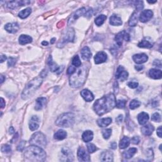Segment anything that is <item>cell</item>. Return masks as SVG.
<instances>
[{
  "instance_id": "43",
  "label": "cell",
  "mask_w": 162,
  "mask_h": 162,
  "mask_svg": "<svg viewBox=\"0 0 162 162\" xmlns=\"http://www.w3.org/2000/svg\"><path fill=\"white\" fill-rule=\"evenodd\" d=\"M11 151V146H9L8 144H5L3 145L1 147V151L3 153H10Z\"/></svg>"
},
{
  "instance_id": "31",
  "label": "cell",
  "mask_w": 162,
  "mask_h": 162,
  "mask_svg": "<svg viewBox=\"0 0 162 162\" xmlns=\"http://www.w3.org/2000/svg\"><path fill=\"white\" fill-rule=\"evenodd\" d=\"M67 134L66 131H65L63 130H59L57 132H56L54 135V138L58 140H63L66 138Z\"/></svg>"
},
{
  "instance_id": "9",
  "label": "cell",
  "mask_w": 162,
  "mask_h": 162,
  "mask_svg": "<svg viewBox=\"0 0 162 162\" xmlns=\"http://www.w3.org/2000/svg\"><path fill=\"white\" fill-rule=\"evenodd\" d=\"M77 157L80 161H90V157L88 153L83 147H80L77 151Z\"/></svg>"
},
{
  "instance_id": "30",
  "label": "cell",
  "mask_w": 162,
  "mask_h": 162,
  "mask_svg": "<svg viewBox=\"0 0 162 162\" xmlns=\"http://www.w3.org/2000/svg\"><path fill=\"white\" fill-rule=\"evenodd\" d=\"M93 139V132L91 130H86L82 134V139L86 142H88Z\"/></svg>"
},
{
  "instance_id": "25",
  "label": "cell",
  "mask_w": 162,
  "mask_h": 162,
  "mask_svg": "<svg viewBox=\"0 0 162 162\" xmlns=\"http://www.w3.org/2000/svg\"><path fill=\"white\" fill-rule=\"evenodd\" d=\"M149 76H150L152 79H160L162 77V73L160 70L151 69L149 72Z\"/></svg>"
},
{
  "instance_id": "62",
  "label": "cell",
  "mask_w": 162,
  "mask_h": 162,
  "mask_svg": "<svg viewBox=\"0 0 162 162\" xmlns=\"http://www.w3.org/2000/svg\"><path fill=\"white\" fill-rule=\"evenodd\" d=\"M148 3H155L157 2V1H148Z\"/></svg>"
},
{
  "instance_id": "13",
  "label": "cell",
  "mask_w": 162,
  "mask_h": 162,
  "mask_svg": "<svg viewBox=\"0 0 162 162\" xmlns=\"http://www.w3.org/2000/svg\"><path fill=\"white\" fill-rule=\"evenodd\" d=\"M29 1H12L8 3L7 7L10 9H14L19 7H22V6L26 5L30 3Z\"/></svg>"
},
{
  "instance_id": "12",
  "label": "cell",
  "mask_w": 162,
  "mask_h": 162,
  "mask_svg": "<svg viewBox=\"0 0 162 162\" xmlns=\"http://www.w3.org/2000/svg\"><path fill=\"white\" fill-rule=\"evenodd\" d=\"M153 13L150 10H143L141 14H140L139 20L141 22H146L149 21L151 18L153 17Z\"/></svg>"
},
{
  "instance_id": "51",
  "label": "cell",
  "mask_w": 162,
  "mask_h": 162,
  "mask_svg": "<svg viewBox=\"0 0 162 162\" xmlns=\"http://www.w3.org/2000/svg\"><path fill=\"white\" fill-rule=\"evenodd\" d=\"M153 65L156 67H161V63L160 60H155L153 63Z\"/></svg>"
},
{
  "instance_id": "24",
  "label": "cell",
  "mask_w": 162,
  "mask_h": 162,
  "mask_svg": "<svg viewBox=\"0 0 162 162\" xmlns=\"http://www.w3.org/2000/svg\"><path fill=\"white\" fill-rule=\"evenodd\" d=\"M154 127L151 124H147L141 128V132L145 136H150L154 130Z\"/></svg>"
},
{
  "instance_id": "29",
  "label": "cell",
  "mask_w": 162,
  "mask_h": 162,
  "mask_svg": "<svg viewBox=\"0 0 162 162\" xmlns=\"http://www.w3.org/2000/svg\"><path fill=\"white\" fill-rule=\"evenodd\" d=\"M18 41H19V43L20 45H26V44H28V43H30L32 42V37L29 36L22 34V35H21L19 37Z\"/></svg>"
},
{
  "instance_id": "56",
  "label": "cell",
  "mask_w": 162,
  "mask_h": 162,
  "mask_svg": "<svg viewBox=\"0 0 162 162\" xmlns=\"http://www.w3.org/2000/svg\"><path fill=\"white\" fill-rule=\"evenodd\" d=\"M7 60V57L5 55H1V63H3L4 61Z\"/></svg>"
},
{
  "instance_id": "42",
  "label": "cell",
  "mask_w": 162,
  "mask_h": 162,
  "mask_svg": "<svg viewBox=\"0 0 162 162\" xmlns=\"http://www.w3.org/2000/svg\"><path fill=\"white\" fill-rule=\"evenodd\" d=\"M126 100H118L116 102V106L118 108H124L126 107Z\"/></svg>"
},
{
  "instance_id": "2",
  "label": "cell",
  "mask_w": 162,
  "mask_h": 162,
  "mask_svg": "<svg viewBox=\"0 0 162 162\" xmlns=\"http://www.w3.org/2000/svg\"><path fill=\"white\" fill-rule=\"evenodd\" d=\"M87 77V68L86 65L78 67L75 72L70 77V85L74 88L82 86Z\"/></svg>"
},
{
  "instance_id": "5",
  "label": "cell",
  "mask_w": 162,
  "mask_h": 162,
  "mask_svg": "<svg viewBox=\"0 0 162 162\" xmlns=\"http://www.w3.org/2000/svg\"><path fill=\"white\" fill-rule=\"evenodd\" d=\"M74 115L72 113H66L61 115L56 120V125L61 127H69L74 124Z\"/></svg>"
},
{
  "instance_id": "8",
  "label": "cell",
  "mask_w": 162,
  "mask_h": 162,
  "mask_svg": "<svg viewBox=\"0 0 162 162\" xmlns=\"http://www.w3.org/2000/svg\"><path fill=\"white\" fill-rule=\"evenodd\" d=\"M60 160L61 161H72L74 160L72 152L68 148H63L60 153Z\"/></svg>"
},
{
  "instance_id": "36",
  "label": "cell",
  "mask_w": 162,
  "mask_h": 162,
  "mask_svg": "<svg viewBox=\"0 0 162 162\" xmlns=\"http://www.w3.org/2000/svg\"><path fill=\"white\" fill-rule=\"evenodd\" d=\"M152 43L150 42V41H148L147 39H143L142 41L140 42L138 44V46L139 48H151L153 47Z\"/></svg>"
},
{
  "instance_id": "55",
  "label": "cell",
  "mask_w": 162,
  "mask_h": 162,
  "mask_svg": "<svg viewBox=\"0 0 162 162\" xmlns=\"http://www.w3.org/2000/svg\"><path fill=\"white\" fill-rule=\"evenodd\" d=\"M1 108H3L5 107V101H4V99L3 98H1Z\"/></svg>"
},
{
  "instance_id": "1",
  "label": "cell",
  "mask_w": 162,
  "mask_h": 162,
  "mask_svg": "<svg viewBox=\"0 0 162 162\" xmlns=\"http://www.w3.org/2000/svg\"><path fill=\"white\" fill-rule=\"evenodd\" d=\"M116 99L113 94H108L96 101L93 108L98 115H103L110 111L116 106Z\"/></svg>"
},
{
  "instance_id": "40",
  "label": "cell",
  "mask_w": 162,
  "mask_h": 162,
  "mask_svg": "<svg viewBox=\"0 0 162 162\" xmlns=\"http://www.w3.org/2000/svg\"><path fill=\"white\" fill-rule=\"evenodd\" d=\"M111 129H105L103 130V136L105 139H108L110 138L111 134Z\"/></svg>"
},
{
  "instance_id": "38",
  "label": "cell",
  "mask_w": 162,
  "mask_h": 162,
  "mask_svg": "<svg viewBox=\"0 0 162 162\" xmlns=\"http://www.w3.org/2000/svg\"><path fill=\"white\" fill-rule=\"evenodd\" d=\"M140 105H141V102L138 100H136V99H134L130 103L129 107L131 110H134V109L138 108Z\"/></svg>"
},
{
  "instance_id": "39",
  "label": "cell",
  "mask_w": 162,
  "mask_h": 162,
  "mask_svg": "<svg viewBox=\"0 0 162 162\" xmlns=\"http://www.w3.org/2000/svg\"><path fill=\"white\" fill-rule=\"evenodd\" d=\"M81 64L82 63H81V61L79 56L78 55L75 56L72 60V65L76 67H79L80 66H81Z\"/></svg>"
},
{
  "instance_id": "53",
  "label": "cell",
  "mask_w": 162,
  "mask_h": 162,
  "mask_svg": "<svg viewBox=\"0 0 162 162\" xmlns=\"http://www.w3.org/2000/svg\"><path fill=\"white\" fill-rule=\"evenodd\" d=\"M117 147V144L115 142H112L110 144V148L113 149H115Z\"/></svg>"
},
{
  "instance_id": "54",
  "label": "cell",
  "mask_w": 162,
  "mask_h": 162,
  "mask_svg": "<svg viewBox=\"0 0 162 162\" xmlns=\"http://www.w3.org/2000/svg\"><path fill=\"white\" fill-rule=\"evenodd\" d=\"M157 135L160 138H161V127H159L157 129Z\"/></svg>"
},
{
  "instance_id": "61",
  "label": "cell",
  "mask_w": 162,
  "mask_h": 162,
  "mask_svg": "<svg viewBox=\"0 0 162 162\" xmlns=\"http://www.w3.org/2000/svg\"><path fill=\"white\" fill-rule=\"evenodd\" d=\"M55 39H56L55 38H53V39H51V44H53L54 42H55Z\"/></svg>"
},
{
  "instance_id": "41",
  "label": "cell",
  "mask_w": 162,
  "mask_h": 162,
  "mask_svg": "<svg viewBox=\"0 0 162 162\" xmlns=\"http://www.w3.org/2000/svg\"><path fill=\"white\" fill-rule=\"evenodd\" d=\"M151 120L155 122H161V116L158 113H155L152 115Z\"/></svg>"
},
{
  "instance_id": "50",
  "label": "cell",
  "mask_w": 162,
  "mask_h": 162,
  "mask_svg": "<svg viewBox=\"0 0 162 162\" xmlns=\"http://www.w3.org/2000/svg\"><path fill=\"white\" fill-rule=\"evenodd\" d=\"M131 142L134 144H138L140 142V139L138 136L133 137V138L131 139Z\"/></svg>"
},
{
  "instance_id": "49",
  "label": "cell",
  "mask_w": 162,
  "mask_h": 162,
  "mask_svg": "<svg viewBox=\"0 0 162 162\" xmlns=\"http://www.w3.org/2000/svg\"><path fill=\"white\" fill-rule=\"evenodd\" d=\"M128 86L132 89H135L138 87V83L136 82H130L128 83Z\"/></svg>"
},
{
  "instance_id": "21",
  "label": "cell",
  "mask_w": 162,
  "mask_h": 162,
  "mask_svg": "<svg viewBox=\"0 0 162 162\" xmlns=\"http://www.w3.org/2000/svg\"><path fill=\"white\" fill-rule=\"evenodd\" d=\"M80 53L82 55V58L84 60H89L92 57L91 50H90V49L88 46H85L84 48H83L82 50H81Z\"/></svg>"
},
{
  "instance_id": "23",
  "label": "cell",
  "mask_w": 162,
  "mask_h": 162,
  "mask_svg": "<svg viewBox=\"0 0 162 162\" xmlns=\"http://www.w3.org/2000/svg\"><path fill=\"white\" fill-rule=\"evenodd\" d=\"M110 24L111 26H119L122 24V21L120 17L116 15H113L110 18Z\"/></svg>"
},
{
  "instance_id": "47",
  "label": "cell",
  "mask_w": 162,
  "mask_h": 162,
  "mask_svg": "<svg viewBox=\"0 0 162 162\" xmlns=\"http://www.w3.org/2000/svg\"><path fill=\"white\" fill-rule=\"evenodd\" d=\"M16 63V60H15V58H12L10 57V58L8 59V65L9 67H12L14 66L15 65V63Z\"/></svg>"
},
{
  "instance_id": "15",
  "label": "cell",
  "mask_w": 162,
  "mask_h": 162,
  "mask_svg": "<svg viewBox=\"0 0 162 162\" xmlns=\"http://www.w3.org/2000/svg\"><path fill=\"white\" fill-rule=\"evenodd\" d=\"M132 58L135 63L138 64H141L145 63V62L148 60V57L146 54L140 53V54H137L134 55Z\"/></svg>"
},
{
  "instance_id": "10",
  "label": "cell",
  "mask_w": 162,
  "mask_h": 162,
  "mask_svg": "<svg viewBox=\"0 0 162 162\" xmlns=\"http://www.w3.org/2000/svg\"><path fill=\"white\" fill-rule=\"evenodd\" d=\"M75 33L72 28H68L65 31L63 36V42H72L74 39Z\"/></svg>"
},
{
  "instance_id": "6",
  "label": "cell",
  "mask_w": 162,
  "mask_h": 162,
  "mask_svg": "<svg viewBox=\"0 0 162 162\" xmlns=\"http://www.w3.org/2000/svg\"><path fill=\"white\" fill-rule=\"evenodd\" d=\"M92 12V10L89 7H83L79 9V10H77L71 15L69 19L68 20V25L73 24L77 19L83 16V15H85L86 17H91Z\"/></svg>"
},
{
  "instance_id": "16",
  "label": "cell",
  "mask_w": 162,
  "mask_h": 162,
  "mask_svg": "<svg viewBox=\"0 0 162 162\" xmlns=\"http://www.w3.org/2000/svg\"><path fill=\"white\" fill-rule=\"evenodd\" d=\"M107 59V55L103 51L98 52L95 57V63L99 64L105 62Z\"/></svg>"
},
{
  "instance_id": "22",
  "label": "cell",
  "mask_w": 162,
  "mask_h": 162,
  "mask_svg": "<svg viewBox=\"0 0 162 162\" xmlns=\"http://www.w3.org/2000/svg\"><path fill=\"white\" fill-rule=\"evenodd\" d=\"M138 120L140 125H145L149 120V115L145 112H141L138 115Z\"/></svg>"
},
{
  "instance_id": "27",
  "label": "cell",
  "mask_w": 162,
  "mask_h": 162,
  "mask_svg": "<svg viewBox=\"0 0 162 162\" xmlns=\"http://www.w3.org/2000/svg\"><path fill=\"white\" fill-rule=\"evenodd\" d=\"M138 14H139V11L136 10V11L134 12V14L132 15V16L130 17L129 22V25L131 27L136 26L137 24H138Z\"/></svg>"
},
{
  "instance_id": "48",
  "label": "cell",
  "mask_w": 162,
  "mask_h": 162,
  "mask_svg": "<svg viewBox=\"0 0 162 162\" xmlns=\"http://www.w3.org/2000/svg\"><path fill=\"white\" fill-rule=\"evenodd\" d=\"M26 141H22V142H20L19 145H18V147H17L18 150V151H22L24 150V148H25V146H26Z\"/></svg>"
},
{
  "instance_id": "52",
  "label": "cell",
  "mask_w": 162,
  "mask_h": 162,
  "mask_svg": "<svg viewBox=\"0 0 162 162\" xmlns=\"http://www.w3.org/2000/svg\"><path fill=\"white\" fill-rule=\"evenodd\" d=\"M122 120H123V115H119L117 118H116V121L118 123H121L122 122Z\"/></svg>"
},
{
  "instance_id": "32",
  "label": "cell",
  "mask_w": 162,
  "mask_h": 162,
  "mask_svg": "<svg viewBox=\"0 0 162 162\" xmlns=\"http://www.w3.org/2000/svg\"><path fill=\"white\" fill-rule=\"evenodd\" d=\"M136 152H137V149L135 148H130L129 150H127V151L124 152L123 153V156L126 159H130L135 155Z\"/></svg>"
},
{
  "instance_id": "37",
  "label": "cell",
  "mask_w": 162,
  "mask_h": 162,
  "mask_svg": "<svg viewBox=\"0 0 162 162\" xmlns=\"http://www.w3.org/2000/svg\"><path fill=\"white\" fill-rule=\"evenodd\" d=\"M107 19V16L105 15H100L95 19V24L98 26H100L104 23L105 20Z\"/></svg>"
},
{
  "instance_id": "57",
  "label": "cell",
  "mask_w": 162,
  "mask_h": 162,
  "mask_svg": "<svg viewBox=\"0 0 162 162\" xmlns=\"http://www.w3.org/2000/svg\"><path fill=\"white\" fill-rule=\"evenodd\" d=\"M135 68H136V69L138 70V71H140V70H141L142 68H143V66H141V65H138V66H136Z\"/></svg>"
},
{
  "instance_id": "45",
  "label": "cell",
  "mask_w": 162,
  "mask_h": 162,
  "mask_svg": "<svg viewBox=\"0 0 162 162\" xmlns=\"http://www.w3.org/2000/svg\"><path fill=\"white\" fill-rule=\"evenodd\" d=\"M76 67L74 66V65H71V66H70L69 67H68V70H67V74L68 75H70V76H71V75H72L74 72H75V71L76 70Z\"/></svg>"
},
{
  "instance_id": "11",
  "label": "cell",
  "mask_w": 162,
  "mask_h": 162,
  "mask_svg": "<svg viewBox=\"0 0 162 162\" xmlns=\"http://www.w3.org/2000/svg\"><path fill=\"white\" fill-rule=\"evenodd\" d=\"M129 74L125 70L122 66H119L117 68L116 73V78L120 79V81H125L128 78Z\"/></svg>"
},
{
  "instance_id": "19",
  "label": "cell",
  "mask_w": 162,
  "mask_h": 162,
  "mask_svg": "<svg viewBox=\"0 0 162 162\" xmlns=\"http://www.w3.org/2000/svg\"><path fill=\"white\" fill-rule=\"evenodd\" d=\"M46 98L44 97H41L36 99V105L35 106V110L39 111L45 107L46 104Z\"/></svg>"
},
{
  "instance_id": "4",
  "label": "cell",
  "mask_w": 162,
  "mask_h": 162,
  "mask_svg": "<svg viewBox=\"0 0 162 162\" xmlns=\"http://www.w3.org/2000/svg\"><path fill=\"white\" fill-rule=\"evenodd\" d=\"M43 79L41 77L34 78L33 80L29 82V84L26 86L22 94V98L24 99H27L30 97L34 92L37 91L41 85L42 84Z\"/></svg>"
},
{
  "instance_id": "59",
  "label": "cell",
  "mask_w": 162,
  "mask_h": 162,
  "mask_svg": "<svg viewBox=\"0 0 162 162\" xmlns=\"http://www.w3.org/2000/svg\"><path fill=\"white\" fill-rule=\"evenodd\" d=\"M42 45H45V46L46 45V46H47V45H48V43L46 42V41H43V42L42 43Z\"/></svg>"
},
{
  "instance_id": "33",
  "label": "cell",
  "mask_w": 162,
  "mask_h": 162,
  "mask_svg": "<svg viewBox=\"0 0 162 162\" xmlns=\"http://www.w3.org/2000/svg\"><path fill=\"white\" fill-rule=\"evenodd\" d=\"M48 63L49 66V68H50L51 71L53 72H57L59 69V67L58 66V65L53 61L52 57H51V56L49 57V59L48 60Z\"/></svg>"
},
{
  "instance_id": "3",
  "label": "cell",
  "mask_w": 162,
  "mask_h": 162,
  "mask_svg": "<svg viewBox=\"0 0 162 162\" xmlns=\"http://www.w3.org/2000/svg\"><path fill=\"white\" fill-rule=\"evenodd\" d=\"M25 157L32 161H43L45 160L46 155L43 149L35 145H31L25 151Z\"/></svg>"
},
{
  "instance_id": "60",
  "label": "cell",
  "mask_w": 162,
  "mask_h": 162,
  "mask_svg": "<svg viewBox=\"0 0 162 162\" xmlns=\"http://www.w3.org/2000/svg\"><path fill=\"white\" fill-rule=\"evenodd\" d=\"M1 83H3V81H4V78H3V76H1Z\"/></svg>"
},
{
  "instance_id": "35",
  "label": "cell",
  "mask_w": 162,
  "mask_h": 162,
  "mask_svg": "<svg viewBox=\"0 0 162 162\" xmlns=\"http://www.w3.org/2000/svg\"><path fill=\"white\" fill-rule=\"evenodd\" d=\"M130 144V139L128 137H124L120 142L119 146L121 149H125L128 147Z\"/></svg>"
},
{
  "instance_id": "28",
  "label": "cell",
  "mask_w": 162,
  "mask_h": 162,
  "mask_svg": "<svg viewBox=\"0 0 162 162\" xmlns=\"http://www.w3.org/2000/svg\"><path fill=\"white\" fill-rule=\"evenodd\" d=\"M125 33L126 31L123 30L122 32H120L118 34H117V36H115V41L117 43V46H118V47H120L122 45V41L124 39V36H125Z\"/></svg>"
},
{
  "instance_id": "44",
  "label": "cell",
  "mask_w": 162,
  "mask_h": 162,
  "mask_svg": "<svg viewBox=\"0 0 162 162\" xmlns=\"http://www.w3.org/2000/svg\"><path fill=\"white\" fill-rule=\"evenodd\" d=\"M87 147H88V152L90 153H94L95 151L97 150L96 146L93 144H89L88 146H87Z\"/></svg>"
},
{
  "instance_id": "58",
  "label": "cell",
  "mask_w": 162,
  "mask_h": 162,
  "mask_svg": "<svg viewBox=\"0 0 162 162\" xmlns=\"http://www.w3.org/2000/svg\"><path fill=\"white\" fill-rule=\"evenodd\" d=\"M14 132V128L12 127H10V134H13Z\"/></svg>"
},
{
  "instance_id": "14",
  "label": "cell",
  "mask_w": 162,
  "mask_h": 162,
  "mask_svg": "<svg viewBox=\"0 0 162 162\" xmlns=\"http://www.w3.org/2000/svg\"><path fill=\"white\" fill-rule=\"evenodd\" d=\"M39 118L37 116H32L30 118V122H29V128L30 130L34 131L37 130L39 127Z\"/></svg>"
},
{
  "instance_id": "20",
  "label": "cell",
  "mask_w": 162,
  "mask_h": 162,
  "mask_svg": "<svg viewBox=\"0 0 162 162\" xmlns=\"http://www.w3.org/2000/svg\"><path fill=\"white\" fill-rule=\"evenodd\" d=\"M113 153L109 151H103L101 154L100 159L102 161H113Z\"/></svg>"
},
{
  "instance_id": "26",
  "label": "cell",
  "mask_w": 162,
  "mask_h": 162,
  "mask_svg": "<svg viewBox=\"0 0 162 162\" xmlns=\"http://www.w3.org/2000/svg\"><path fill=\"white\" fill-rule=\"evenodd\" d=\"M111 122H112L111 118L108 117V118H101V119L98 120L97 123L99 127H105L110 125V124L111 123Z\"/></svg>"
},
{
  "instance_id": "34",
  "label": "cell",
  "mask_w": 162,
  "mask_h": 162,
  "mask_svg": "<svg viewBox=\"0 0 162 162\" xmlns=\"http://www.w3.org/2000/svg\"><path fill=\"white\" fill-rule=\"evenodd\" d=\"M32 12V10L30 8H27L26 9L22 10L19 14H18V17H19L22 19H24V18L29 17V15Z\"/></svg>"
},
{
  "instance_id": "18",
  "label": "cell",
  "mask_w": 162,
  "mask_h": 162,
  "mask_svg": "<svg viewBox=\"0 0 162 162\" xmlns=\"http://www.w3.org/2000/svg\"><path fill=\"white\" fill-rule=\"evenodd\" d=\"M80 95L82 96V98L85 99V101L88 102L92 101L94 99V96H93L92 93L89 91L88 89H83L80 92Z\"/></svg>"
},
{
  "instance_id": "7",
  "label": "cell",
  "mask_w": 162,
  "mask_h": 162,
  "mask_svg": "<svg viewBox=\"0 0 162 162\" xmlns=\"http://www.w3.org/2000/svg\"><path fill=\"white\" fill-rule=\"evenodd\" d=\"M29 142L31 145L45 148L47 144V140H46V136L42 132H37L31 136Z\"/></svg>"
},
{
  "instance_id": "17",
  "label": "cell",
  "mask_w": 162,
  "mask_h": 162,
  "mask_svg": "<svg viewBox=\"0 0 162 162\" xmlns=\"http://www.w3.org/2000/svg\"><path fill=\"white\" fill-rule=\"evenodd\" d=\"M5 30L10 33H15L19 29V26L17 23H9L5 26Z\"/></svg>"
},
{
  "instance_id": "46",
  "label": "cell",
  "mask_w": 162,
  "mask_h": 162,
  "mask_svg": "<svg viewBox=\"0 0 162 162\" xmlns=\"http://www.w3.org/2000/svg\"><path fill=\"white\" fill-rule=\"evenodd\" d=\"M146 158L149 159V160H151L153 158V152L151 149H148L147 151H146Z\"/></svg>"
}]
</instances>
